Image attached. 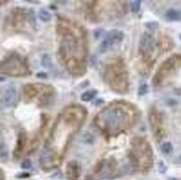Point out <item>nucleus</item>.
<instances>
[{
    "instance_id": "nucleus-9",
    "label": "nucleus",
    "mask_w": 181,
    "mask_h": 180,
    "mask_svg": "<svg viewBox=\"0 0 181 180\" xmlns=\"http://www.w3.org/2000/svg\"><path fill=\"white\" fill-rule=\"evenodd\" d=\"M140 5H141V2L139 1V0H137V1H132L131 2V11L134 12V14H137L139 10H140Z\"/></svg>"
},
{
    "instance_id": "nucleus-10",
    "label": "nucleus",
    "mask_w": 181,
    "mask_h": 180,
    "mask_svg": "<svg viewBox=\"0 0 181 180\" xmlns=\"http://www.w3.org/2000/svg\"><path fill=\"white\" fill-rule=\"evenodd\" d=\"M146 27L149 30H156V29H158L159 24L157 21H149V22H146Z\"/></svg>"
},
{
    "instance_id": "nucleus-5",
    "label": "nucleus",
    "mask_w": 181,
    "mask_h": 180,
    "mask_svg": "<svg viewBox=\"0 0 181 180\" xmlns=\"http://www.w3.org/2000/svg\"><path fill=\"white\" fill-rule=\"evenodd\" d=\"M96 95H97V90H88L81 95V100L82 101H90L95 98Z\"/></svg>"
},
{
    "instance_id": "nucleus-14",
    "label": "nucleus",
    "mask_w": 181,
    "mask_h": 180,
    "mask_svg": "<svg viewBox=\"0 0 181 180\" xmlns=\"http://www.w3.org/2000/svg\"><path fill=\"white\" fill-rule=\"evenodd\" d=\"M166 170H167V168L164 166V163H163L162 161H160V162H159V171L163 174V172H166Z\"/></svg>"
},
{
    "instance_id": "nucleus-18",
    "label": "nucleus",
    "mask_w": 181,
    "mask_h": 180,
    "mask_svg": "<svg viewBox=\"0 0 181 180\" xmlns=\"http://www.w3.org/2000/svg\"><path fill=\"white\" fill-rule=\"evenodd\" d=\"M180 39H181V35H180Z\"/></svg>"
},
{
    "instance_id": "nucleus-12",
    "label": "nucleus",
    "mask_w": 181,
    "mask_h": 180,
    "mask_svg": "<svg viewBox=\"0 0 181 180\" xmlns=\"http://www.w3.org/2000/svg\"><path fill=\"white\" fill-rule=\"evenodd\" d=\"M21 167H22L24 169H29V168H31V161L29 160V159H24V160L21 162Z\"/></svg>"
},
{
    "instance_id": "nucleus-17",
    "label": "nucleus",
    "mask_w": 181,
    "mask_h": 180,
    "mask_svg": "<svg viewBox=\"0 0 181 180\" xmlns=\"http://www.w3.org/2000/svg\"><path fill=\"white\" fill-rule=\"evenodd\" d=\"M169 180H178V179H176V178H171V179H169Z\"/></svg>"
},
{
    "instance_id": "nucleus-3",
    "label": "nucleus",
    "mask_w": 181,
    "mask_h": 180,
    "mask_svg": "<svg viewBox=\"0 0 181 180\" xmlns=\"http://www.w3.org/2000/svg\"><path fill=\"white\" fill-rule=\"evenodd\" d=\"M67 175L70 180H77L79 177V167L76 161H70L68 163Z\"/></svg>"
},
{
    "instance_id": "nucleus-11",
    "label": "nucleus",
    "mask_w": 181,
    "mask_h": 180,
    "mask_svg": "<svg viewBox=\"0 0 181 180\" xmlns=\"http://www.w3.org/2000/svg\"><path fill=\"white\" fill-rule=\"evenodd\" d=\"M147 92H148V86L146 85V84H142V85L139 87L138 95L139 96H143V95H146Z\"/></svg>"
},
{
    "instance_id": "nucleus-4",
    "label": "nucleus",
    "mask_w": 181,
    "mask_h": 180,
    "mask_svg": "<svg viewBox=\"0 0 181 180\" xmlns=\"http://www.w3.org/2000/svg\"><path fill=\"white\" fill-rule=\"evenodd\" d=\"M166 18L170 21H180L181 20V11L176 9H170L166 14Z\"/></svg>"
},
{
    "instance_id": "nucleus-1",
    "label": "nucleus",
    "mask_w": 181,
    "mask_h": 180,
    "mask_svg": "<svg viewBox=\"0 0 181 180\" xmlns=\"http://www.w3.org/2000/svg\"><path fill=\"white\" fill-rule=\"evenodd\" d=\"M124 39V32L120 31V30H111L107 37L105 38V40L101 42L100 45V50L101 51H106L107 49H109L113 43L120 42L122 41Z\"/></svg>"
},
{
    "instance_id": "nucleus-8",
    "label": "nucleus",
    "mask_w": 181,
    "mask_h": 180,
    "mask_svg": "<svg viewBox=\"0 0 181 180\" xmlns=\"http://www.w3.org/2000/svg\"><path fill=\"white\" fill-rule=\"evenodd\" d=\"M172 150H173V148H172V145L170 142H164V143H162L161 146V151L164 153V155H169V153H171Z\"/></svg>"
},
{
    "instance_id": "nucleus-7",
    "label": "nucleus",
    "mask_w": 181,
    "mask_h": 180,
    "mask_svg": "<svg viewBox=\"0 0 181 180\" xmlns=\"http://www.w3.org/2000/svg\"><path fill=\"white\" fill-rule=\"evenodd\" d=\"M41 65L47 69H52V62H51V58L49 55H43L42 59H41Z\"/></svg>"
},
{
    "instance_id": "nucleus-13",
    "label": "nucleus",
    "mask_w": 181,
    "mask_h": 180,
    "mask_svg": "<svg viewBox=\"0 0 181 180\" xmlns=\"http://www.w3.org/2000/svg\"><path fill=\"white\" fill-rule=\"evenodd\" d=\"M30 175H29L28 172H22V174H18L17 175V178L18 179H24V178H29Z\"/></svg>"
},
{
    "instance_id": "nucleus-2",
    "label": "nucleus",
    "mask_w": 181,
    "mask_h": 180,
    "mask_svg": "<svg viewBox=\"0 0 181 180\" xmlns=\"http://www.w3.org/2000/svg\"><path fill=\"white\" fill-rule=\"evenodd\" d=\"M16 99H17V90L14 87H9L1 97V104L6 107H11L14 104Z\"/></svg>"
},
{
    "instance_id": "nucleus-6",
    "label": "nucleus",
    "mask_w": 181,
    "mask_h": 180,
    "mask_svg": "<svg viewBox=\"0 0 181 180\" xmlns=\"http://www.w3.org/2000/svg\"><path fill=\"white\" fill-rule=\"evenodd\" d=\"M38 17L42 22H48V21H50V19H51V14L46 9H40Z\"/></svg>"
},
{
    "instance_id": "nucleus-15",
    "label": "nucleus",
    "mask_w": 181,
    "mask_h": 180,
    "mask_svg": "<svg viewBox=\"0 0 181 180\" xmlns=\"http://www.w3.org/2000/svg\"><path fill=\"white\" fill-rule=\"evenodd\" d=\"M37 77H38V78H41V79H46V78H48V75L46 72H38V73H37Z\"/></svg>"
},
{
    "instance_id": "nucleus-16",
    "label": "nucleus",
    "mask_w": 181,
    "mask_h": 180,
    "mask_svg": "<svg viewBox=\"0 0 181 180\" xmlns=\"http://www.w3.org/2000/svg\"><path fill=\"white\" fill-rule=\"evenodd\" d=\"M2 81H5V78L4 77H0V82H2Z\"/></svg>"
}]
</instances>
